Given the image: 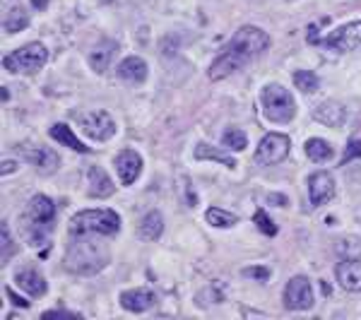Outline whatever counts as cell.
Returning <instances> with one entry per match:
<instances>
[{"label": "cell", "instance_id": "cell-1", "mask_svg": "<svg viewBox=\"0 0 361 320\" xmlns=\"http://www.w3.org/2000/svg\"><path fill=\"white\" fill-rule=\"evenodd\" d=\"M268 44L270 39L263 29L241 27L236 31V36H234L227 49H224V54L212 63L210 80H224V77H229L234 70H239L241 65H246V63H250L255 56L263 54V51L268 49Z\"/></svg>", "mask_w": 361, "mask_h": 320}, {"label": "cell", "instance_id": "cell-2", "mask_svg": "<svg viewBox=\"0 0 361 320\" xmlns=\"http://www.w3.org/2000/svg\"><path fill=\"white\" fill-rule=\"evenodd\" d=\"M54 214H56V207H54V200L46 195H34L29 202V209H27V219L22 224V232L24 236L29 239V243L39 250L41 258H46L51 250V243H49V232L54 227Z\"/></svg>", "mask_w": 361, "mask_h": 320}, {"label": "cell", "instance_id": "cell-3", "mask_svg": "<svg viewBox=\"0 0 361 320\" xmlns=\"http://www.w3.org/2000/svg\"><path fill=\"white\" fill-rule=\"evenodd\" d=\"M70 248L65 250V267L75 275H94L109 262V250L99 241L90 239V234H75Z\"/></svg>", "mask_w": 361, "mask_h": 320}, {"label": "cell", "instance_id": "cell-4", "mask_svg": "<svg viewBox=\"0 0 361 320\" xmlns=\"http://www.w3.org/2000/svg\"><path fill=\"white\" fill-rule=\"evenodd\" d=\"M120 227V219L113 209H85L70 219V234H102L113 236Z\"/></svg>", "mask_w": 361, "mask_h": 320}, {"label": "cell", "instance_id": "cell-5", "mask_svg": "<svg viewBox=\"0 0 361 320\" xmlns=\"http://www.w3.org/2000/svg\"><path fill=\"white\" fill-rule=\"evenodd\" d=\"M263 109L265 116L275 123H289L296 113L294 99L282 85H268L263 89Z\"/></svg>", "mask_w": 361, "mask_h": 320}, {"label": "cell", "instance_id": "cell-6", "mask_svg": "<svg viewBox=\"0 0 361 320\" xmlns=\"http://www.w3.org/2000/svg\"><path fill=\"white\" fill-rule=\"evenodd\" d=\"M46 58H49L46 46L39 44V41H34V44H27V46H22V49L15 51V54L5 56L3 65H5V70H10V72H34L44 65Z\"/></svg>", "mask_w": 361, "mask_h": 320}, {"label": "cell", "instance_id": "cell-7", "mask_svg": "<svg viewBox=\"0 0 361 320\" xmlns=\"http://www.w3.org/2000/svg\"><path fill=\"white\" fill-rule=\"evenodd\" d=\"M287 154H289V138H287V135H280V133H270L260 140L258 152H255V159H258L260 164L270 166V164L282 161Z\"/></svg>", "mask_w": 361, "mask_h": 320}, {"label": "cell", "instance_id": "cell-8", "mask_svg": "<svg viewBox=\"0 0 361 320\" xmlns=\"http://www.w3.org/2000/svg\"><path fill=\"white\" fill-rule=\"evenodd\" d=\"M284 303H287L289 311H308V308L313 306L311 282H308L306 277H294V280L287 285Z\"/></svg>", "mask_w": 361, "mask_h": 320}, {"label": "cell", "instance_id": "cell-9", "mask_svg": "<svg viewBox=\"0 0 361 320\" xmlns=\"http://www.w3.org/2000/svg\"><path fill=\"white\" fill-rule=\"evenodd\" d=\"M321 44L332 51H342V54L344 51L357 49L361 44V22H349V24H344V27L335 29L328 39L321 41Z\"/></svg>", "mask_w": 361, "mask_h": 320}, {"label": "cell", "instance_id": "cell-10", "mask_svg": "<svg viewBox=\"0 0 361 320\" xmlns=\"http://www.w3.org/2000/svg\"><path fill=\"white\" fill-rule=\"evenodd\" d=\"M80 125L90 138L99 140V143H104V140H109L116 133V125H113V120L106 111H92L87 116H80Z\"/></svg>", "mask_w": 361, "mask_h": 320}, {"label": "cell", "instance_id": "cell-11", "mask_svg": "<svg viewBox=\"0 0 361 320\" xmlns=\"http://www.w3.org/2000/svg\"><path fill=\"white\" fill-rule=\"evenodd\" d=\"M308 195H311L313 205H326L335 198V181L326 171H316L308 178Z\"/></svg>", "mask_w": 361, "mask_h": 320}, {"label": "cell", "instance_id": "cell-12", "mask_svg": "<svg viewBox=\"0 0 361 320\" xmlns=\"http://www.w3.org/2000/svg\"><path fill=\"white\" fill-rule=\"evenodd\" d=\"M116 171H118L120 181H123V186H130V183H135V178H138L140 171H143V159H140L138 152H133V150L118 152Z\"/></svg>", "mask_w": 361, "mask_h": 320}, {"label": "cell", "instance_id": "cell-13", "mask_svg": "<svg viewBox=\"0 0 361 320\" xmlns=\"http://www.w3.org/2000/svg\"><path fill=\"white\" fill-rule=\"evenodd\" d=\"M337 282L342 289L347 291H361V260L357 258H344L337 262Z\"/></svg>", "mask_w": 361, "mask_h": 320}, {"label": "cell", "instance_id": "cell-14", "mask_svg": "<svg viewBox=\"0 0 361 320\" xmlns=\"http://www.w3.org/2000/svg\"><path fill=\"white\" fill-rule=\"evenodd\" d=\"M120 306L128 308V311H133V313L150 311V308L154 306V294L147 291V289L123 291V294H120Z\"/></svg>", "mask_w": 361, "mask_h": 320}, {"label": "cell", "instance_id": "cell-15", "mask_svg": "<svg viewBox=\"0 0 361 320\" xmlns=\"http://www.w3.org/2000/svg\"><path fill=\"white\" fill-rule=\"evenodd\" d=\"M15 282H17L19 289L27 291L29 296H44V294H46V280L36 270H29V267H22V270H17V275H15Z\"/></svg>", "mask_w": 361, "mask_h": 320}, {"label": "cell", "instance_id": "cell-16", "mask_svg": "<svg viewBox=\"0 0 361 320\" xmlns=\"http://www.w3.org/2000/svg\"><path fill=\"white\" fill-rule=\"evenodd\" d=\"M19 152H22V157L27 161H31L34 166H39L41 171H56L58 169V154H56L54 150H46V147H41V150H27V147H19Z\"/></svg>", "mask_w": 361, "mask_h": 320}, {"label": "cell", "instance_id": "cell-17", "mask_svg": "<svg viewBox=\"0 0 361 320\" xmlns=\"http://www.w3.org/2000/svg\"><path fill=\"white\" fill-rule=\"evenodd\" d=\"M313 118H316L318 123L328 125V128H339V125L344 123V118H347V113H344V109L339 106V104L326 102L313 111Z\"/></svg>", "mask_w": 361, "mask_h": 320}, {"label": "cell", "instance_id": "cell-18", "mask_svg": "<svg viewBox=\"0 0 361 320\" xmlns=\"http://www.w3.org/2000/svg\"><path fill=\"white\" fill-rule=\"evenodd\" d=\"M118 77L125 82H143L147 77V65L140 58H125L118 65Z\"/></svg>", "mask_w": 361, "mask_h": 320}, {"label": "cell", "instance_id": "cell-19", "mask_svg": "<svg viewBox=\"0 0 361 320\" xmlns=\"http://www.w3.org/2000/svg\"><path fill=\"white\" fill-rule=\"evenodd\" d=\"M113 193V183L111 178L106 176V171L99 169V166H92L90 169V195L94 198H106Z\"/></svg>", "mask_w": 361, "mask_h": 320}, {"label": "cell", "instance_id": "cell-20", "mask_svg": "<svg viewBox=\"0 0 361 320\" xmlns=\"http://www.w3.org/2000/svg\"><path fill=\"white\" fill-rule=\"evenodd\" d=\"M113 54H116V44H113V41H102L90 54V65L97 72H104L109 67V63H111Z\"/></svg>", "mask_w": 361, "mask_h": 320}, {"label": "cell", "instance_id": "cell-21", "mask_svg": "<svg viewBox=\"0 0 361 320\" xmlns=\"http://www.w3.org/2000/svg\"><path fill=\"white\" fill-rule=\"evenodd\" d=\"M161 229H164V219H161V214L159 212H150L147 217L143 219V224H140L138 234H140V239L154 241V239H159Z\"/></svg>", "mask_w": 361, "mask_h": 320}, {"label": "cell", "instance_id": "cell-22", "mask_svg": "<svg viewBox=\"0 0 361 320\" xmlns=\"http://www.w3.org/2000/svg\"><path fill=\"white\" fill-rule=\"evenodd\" d=\"M51 138L58 140V143H63V145H67V147H72L75 152H90V147L82 145L80 140L72 135V130L67 128V125H63V123H56L54 128H51Z\"/></svg>", "mask_w": 361, "mask_h": 320}, {"label": "cell", "instance_id": "cell-23", "mask_svg": "<svg viewBox=\"0 0 361 320\" xmlns=\"http://www.w3.org/2000/svg\"><path fill=\"white\" fill-rule=\"evenodd\" d=\"M195 157H198V159H214V161H219V164L229 166V169H234V166H236V161H234L232 157L224 154V152H217L212 145H198Z\"/></svg>", "mask_w": 361, "mask_h": 320}, {"label": "cell", "instance_id": "cell-24", "mask_svg": "<svg viewBox=\"0 0 361 320\" xmlns=\"http://www.w3.org/2000/svg\"><path fill=\"white\" fill-rule=\"evenodd\" d=\"M306 154L311 157L313 161H328L332 157V147L326 143V140H308L306 143Z\"/></svg>", "mask_w": 361, "mask_h": 320}, {"label": "cell", "instance_id": "cell-25", "mask_svg": "<svg viewBox=\"0 0 361 320\" xmlns=\"http://www.w3.org/2000/svg\"><path fill=\"white\" fill-rule=\"evenodd\" d=\"M29 24V17H27V13H24L22 8H13L8 13V17H5V22H3V27L5 31H10V34H15V31H19V29H24Z\"/></svg>", "mask_w": 361, "mask_h": 320}, {"label": "cell", "instance_id": "cell-26", "mask_svg": "<svg viewBox=\"0 0 361 320\" xmlns=\"http://www.w3.org/2000/svg\"><path fill=\"white\" fill-rule=\"evenodd\" d=\"M207 222L212 227H234L236 224V217L227 209H219V207H210L207 209Z\"/></svg>", "mask_w": 361, "mask_h": 320}, {"label": "cell", "instance_id": "cell-27", "mask_svg": "<svg viewBox=\"0 0 361 320\" xmlns=\"http://www.w3.org/2000/svg\"><path fill=\"white\" fill-rule=\"evenodd\" d=\"M294 85L299 87L301 92L311 94V92H316L318 89V77L313 75L311 70H296L294 72Z\"/></svg>", "mask_w": 361, "mask_h": 320}, {"label": "cell", "instance_id": "cell-28", "mask_svg": "<svg viewBox=\"0 0 361 320\" xmlns=\"http://www.w3.org/2000/svg\"><path fill=\"white\" fill-rule=\"evenodd\" d=\"M224 145H227L229 150H236V152H241L246 145H248V138H246V135L241 133L239 128H229L227 133H224Z\"/></svg>", "mask_w": 361, "mask_h": 320}, {"label": "cell", "instance_id": "cell-29", "mask_svg": "<svg viewBox=\"0 0 361 320\" xmlns=\"http://www.w3.org/2000/svg\"><path fill=\"white\" fill-rule=\"evenodd\" d=\"M253 219H255V224H258V229H260L263 234H268V236H275V234H277V227L272 224V219L263 212V209H258Z\"/></svg>", "mask_w": 361, "mask_h": 320}, {"label": "cell", "instance_id": "cell-30", "mask_svg": "<svg viewBox=\"0 0 361 320\" xmlns=\"http://www.w3.org/2000/svg\"><path fill=\"white\" fill-rule=\"evenodd\" d=\"M0 234H3V265H8L10 255L15 253V243H13V239H10L8 224L5 222H3V227H0Z\"/></svg>", "mask_w": 361, "mask_h": 320}, {"label": "cell", "instance_id": "cell-31", "mask_svg": "<svg viewBox=\"0 0 361 320\" xmlns=\"http://www.w3.org/2000/svg\"><path fill=\"white\" fill-rule=\"evenodd\" d=\"M357 157H361V140H349L347 152H344V157H342V164L357 159Z\"/></svg>", "mask_w": 361, "mask_h": 320}, {"label": "cell", "instance_id": "cell-32", "mask_svg": "<svg viewBox=\"0 0 361 320\" xmlns=\"http://www.w3.org/2000/svg\"><path fill=\"white\" fill-rule=\"evenodd\" d=\"M246 277H255V280H268L270 272L265 270V267H248V270H243Z\"/></svg>", "mask_w": 361, "mask_h": 320}, {"label": "cell", "instance_id": "cell-33", "mask_svg": "<svg viewBox=\"0 0 361 320\" xmlns=\"http://www.w3.org/2000/svg\"><path fill=\"white\" fill-rule=\"evenodd\" d=\"M41 318H44V320H54V318H80V316H77V313H70V311H46Z\"/></svg>", "mask_w": 361, "mask_h": 320}, {"label": "cell", "instance_id": "cell-34", "mask_svg": "<svg viewBox=\"0 0 361 320\" xmlns=\"http://www.w3.org/2000/svg\"><path fill=\"white\" fill-rule=\"evenodd\" d=\"M5 294H8V298L15 303V306H19V308H27V306H29V301H24V298H19L17 294H15L13 289H10V287H5Z\"/></svg>", "mask_w": 361, "mask_h": 320}, {"label": "cell", "instance_id": "cell-35", "mask_svg": "<svg viewBox=\"0 0 361 320\" xmlns=\"http://www.w3.org/2000/svg\"><path fill=\"white\" fill-rule=\"evenodd\" d=\"M316 31H318L316 24H311V27H308V41H311V44H318V41H321V39H318Z\"/></svg>", "mask_w": 361, "mask_h": 320}, {"label": "cell", "instance_id": "cell-36", "mask_svg": "<svg viewBox=\"0 0 361 320\" xmlns=\"http://www.w3.org/2000/svg\"><path fill=\"white\" fill-rule=\"evenodd\" d=\"M268 200H270V202H277V205H280V207H287V202H289L284 195H270Z\"/></svg>", "mask_w": 361, "mask_h": 320}, {"label": "cell", "instance_id": "cell-37", "mask_svg": "<svg viewBox=\"0 0 361 320\" xmlns=\"http://www.w3.org/2000/svg\"><path fill=\"white\" fill-rule=\"evenodd\" d=\"M13 171H15V161H3V176L13 174Z\"/></svg>", "mask_w": 361, "mask_h": 320}]
</instances>
